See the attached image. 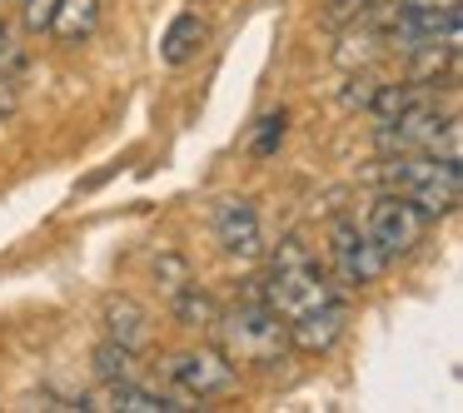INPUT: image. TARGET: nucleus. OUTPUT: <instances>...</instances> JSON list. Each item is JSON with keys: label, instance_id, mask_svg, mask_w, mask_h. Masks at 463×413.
<instances>
[{"label": "nucleus", "instance_id": "1", "mask_svg": "<svg viewBox=\"0 0 463 413\" xmlns=\"http://www.w3.org/2000/svg\"><path fill=\"white\" fill-rule=\"evenodd\" d=\"M373 180H379L383 190L413 200L423 220H443V214H453V210H458V200H463L458 160H439V155H423V150L383 155V164L373 170Z\"/></svg>", "mask_w": 463, "mask_h": 413}, {"label": "nucleus", "instance_id": "13", "mask_svg": "<svg viewBox=\"0 0 463 413\" xmlns=\"http://www.w3.org/2000/svg\"><path fill=\"white\" fill-rule=\"evenodd\" d=\"M170 314H175V324L180 329H190V333H210L214 329V319H220V299H214L210 289H200V284H184L180 294H170Z\"/></svg>", "mask_w": 463, "mask_h": 413}, {"label": "nucleus", "instance_id": "14", "mask_svg": "<svg viewBox=\"0 0 463 413\" xmlns=\"http://www.w3.org/2000/svg\"><path fill=\"white\" fill-rule=\"evenodd\" d=\"M379 45H383V35L373 31V25H354V31H344V41H339V51H334V61H339L344 70H364V65L379 55Z\"/></svg>", "mask_w": 463, "mask_h": 413}, {"label": "nucleus", "instance_id": "12", "mask_svg": "<svg viewBox=\"0 0 463 413\" xmlns=\"http://www.w3.org/2000/svg\"><path fill=\"white\" fill-rule=\"evenodd\" d=\"M95 25H100V0H61L45 35H55L61 45H80L95 35Z\"/></svg>", "mask_w": 463, "mask_h": 413}, {"label": "nucleus", "instance_id": "18", "mask_svg": "<svg viewBox=\"0 0 463 413\" xmlns=\"http://www.w3.org/2000/svg\"><path fill=\"white\" fill-rule=\"evenodd\" d=\"M150 274H155V284H160L165 294H180L184 284H190V259H184L180 249H160L150 259Z\"/></svg>", "mask_w": 463, "mask_h": 413}, {"label": "nucleus", "instance_id": "4", "mask_svg": "<svg viewBox=\"0 0 463 413\" xmlns=\"http://www.w3.org/2000/svg\"><path fill=\"white\" fill-rule=\"evenodd\" d=\"M260 299L269 304V309L279 314L284 324H289V319H299V314L319 309V304L339 299V294H334L329 274H324L319 264L304 259V264H284V269H269V279H264Z\"/></svg>", "mask_w": 463, "mask_h": 413}, {"label": "nucleus", "instance_id": "6", "mask_svg": "<svg viewBox=\"0 0 463 413\" xmlns=\"http://www.w3.org/2000/svg\"><path fill=\"white\" fill-rule=\"evenodd\" d=\"M329 259H334V274H339V284H349V289H369V284L383 279V269H389V259L379 254V244L369 239V230H359L354 220H339L329 234Z\"/></svg>", "mask_w": 463, "mask_h": 413}, {"label": "nucleus", "instance_id": "23", "mask_svg": "<svg viewBox=\"0 0 463 413\" xmlns=\"http://www.w3.org/2000/svg\"><path fill=\"white\" fill-rule=\"evenodd\" d=\"M21 110V95H15V85H11V75H0V125L11 120V115Z\"/></svg>", "mask_w": 463, "mask_h": 413}, {"label": "nucleus", "instance_id": "15", "mask_svg": "<svg viewBox=\"0 0 463 413\" xmlns=\"http://www.w3.org/2000/svg\"><path fill=\"white\" fill-rule=\"evenodd\" d=\"M429 100V95L419 90V85H379V90H373V100H369V115H373V125L379 120H393V115H403L409 110V105H423Z\"/></svg>", "mask_w": 463, "mask_h": 413}, {"label": "nucleus", "instance_id": "9", "mask_svg": "<svg viewBox=\"0 0 463 413\" xmlns=\"http://www.w3.org/2000/svg\"><path fill=\"white\" fill-rule=\"evenodd\" d=\"M344 329H349V309H344V299H329V304H319V309L289 319V349H299V353H329L334 343L344 339Z\"/></svg>", "mask_w": 463, "mask_h": 413}, {"label": "nucleus", "instance_id": "16", "mask_svg": "<svg viewBox=\"0 0 463 413\" xmlns=\"http://www.w3.org/2000/svg\"><path fill=\"white\" fill-rule=\"evenodd\" d=\"M284 130H289V115H284V110L264 115V120L254 125V135H250V155H254V160H274L279 145H284Z\"/></svg>", "mask_w": 463, "mask_h": 413}, {"label": "nucleus", "instance_id": "22", "mask_svg": "<svg viewBox=\"0 0 463 413\" xmlns=\"http://www.w3.org/2000/svg\"><path fill=\"white\" fill-rule=\"evenodd\" d=\"M304 259H314V254L304 249V239H284L279 249L269 254V269H284V264H304Z\"/></svg>", "mask_w": 463, "mask_h": 413}, {"label": "nucleus", "instance_id": "24", "mask_svg": "<svg viewBox=\"0 0 463 413\" xmlns=\"http://www.w3.org/2000/svg\"><path fill=\"white\" fill-rule=\"evenodd\" d=\"M403 5H423V11H458L463 0H403Z\"/></svg>", "mask_w": 463, "mask_h": 413}, {"label": "nucleus", "instance_id": "25", "mask_svg": "<svg viewBox=\"0 0 463 413\" xmlns=\"http://www.w3.org/2000/svg\"><path fill=\"white\" fill-rule=\"evenodd\" d=\"M364 5H389V0H364Z\"/></svg>", "mask_w": 463, "mask_h": 413}, {"label": "nucleus", "instance_id": "2", "mask_svg": "<svg viewBox=\"0 0 463 413\" xmlns=\"http://www.w3.org/2000/svg\"><path fill=\"white\" fill-rule=\"evenodd\" d=\"M210 333L220 339V349L230 363H279L284 349H289V324H284L264 299L220 309V319H214Z\"/></svg>", "mask_w": 463, "mask_h": 413}, {"label": "nucleus", "instance_id": "10", "mask_svg": "<svg viewBox=\"0 0 463 413\" xmlns=\"http://www.w3.org/2000/svg\"><path fill=\"white\" fill-rule=\"evenodd\" d=\"M100 324H105V339L125 343L130 353H145L155 343V319L150 309H145L140 299H130V294H110L100 309Z\"/></svg>", "mask_w": 463, "mask_h": 413}, {"label": "nucleus", "instance_id": "21", "mask_svg": "<svg viewBox=\"0 0 463 413\" xmlns=\"http://www.w3.org/2000/svg\"><path fill=\"white\" fill-rule=\"evenodd\" d=\"M55 5H61V0H21V25H25L31 35H45V25H51Z\"/></svg>", "mask_w": 463, "mask_h": 413}, {"label": "nucleus", "instance_id": "11", "mask_svg": "<svg viewBox=\"0 0 463 413\" xmlns=\"http://www.w3.org/2000/svg\"><path fill=\"white\" fill-rule=\"evenodd\" d=\"M204 41H210V25H204L194 11H180L170 21V31L160 35V61L165 65H190L194 55L204 51Z\"/></svg>", "mask_w": 463, "mask_h": 413}, {"label": "nucleus", "instance_id": "8", "mask_svg": "<svg viewBox=\"0 0 463 413\" xmlns=\"http://www.w3.org/2000/svg\"><path fill=\"white\" fill-rule=\"evenodd\" d=\"M214 239L230 259H254L264 249L260 239V210H254L244 194H230V200L214 204Z\"/></svg>", "mask_w": 463, "mask_h": 413}, {"label": "nucleus", "instance_id": "17", "mask_svg": "<svg viewBox=\"0 0 463 413\" xmlns=\"http://www.w3.org/2000/svg\"><path fill=\"white\" fill-rule=\"evenodd\" d=\"M90 363H95V373H100V379H135V353L125 349V343H115V339L95 343Z\"/></svg>", "mask_w": 463, "mask_h": 413}, {"label": "nucleus", "instance_id": "19", "mask_svg": "<svg viewBox=\"0 0 463 413\" xmlns=\"http://www.w3.org/2000/svg\"><path fill=\"white\" fill-rule=\"evenodd\" d=\"M373 90H379V80H373L369 70H349V80H344V90H339V105L344 110H369Z\"/></svg>", "mask_w": 463, "mask_h": 413}, {"label": "nucleus", "instance_id": "20", "mask_svg": "<svg viewBox=\"0 0 463 413\" xmlns=\"http://www.w3.org/2000/svg\"><path fill=\"white\" fill-rule=\"evenodd\" d=\"M25 65V45H21V35L11 31V25L0 21V75H15Z\"/></svg>", "mask_w": 463, "mask_h": 413}, {"label": "nucleus", "instance_id": "7", "mask_svg": "<svg viewBox=\"0 0 463 413\" xmlns=\"http://www.w3.org/2000/svg\"><path fill=\"white\" fill-rule=\"evenodd\" d=\"M75 408H90V413H180L194 408L184 393H155L135 379H100L95 393H80Z\"/></svg>", "mask_w": 463, "mask_h": 413}, {"label": "nucleus", "instance_id": "3", "mask_svg": "<svg viewBox=\"0 0 463 413\" xmlns=\"http://www.w3.org/2000/svg\"><path fill=\"white\" fill-rule=\"evenodd\" d=\"M170 383L184 393L190 403H204V399H224V393L240 389V369L224 359L220 343H200V349H184L165 363Z\"/></svg>", "mask_w": 463, "mask_h": 413}, {"label": "nucleus", "instance_id": "5", "mask_svg": "<svg viewBox=\"0 0 463 413\" xmlns=\"http://www.w3.org/2000/svg\"><path fill=\"white\" fill-rule=\"evenodd\" d=\"M369 239L379 244L383 259H399V254H413L423 244V230H429V220L419 214V204L403 200V194L383 190L379 200L369 204Z\"/></svg>", "mask_w": 463, "mask_h": 413}, {"label": "nucleus", "instance_id": "26", "mask_svg": "<svg viewBox=\"0 0 463 413\" xmlns=\"http://www.w3.org/2000/svg\"><path fill=\"white\" fill-rule=\"evenodd\" d=\"M260 5H274V0H260Z\"/></svg>", "mask_w": 463, "mask_h": 413}]
</instances>
